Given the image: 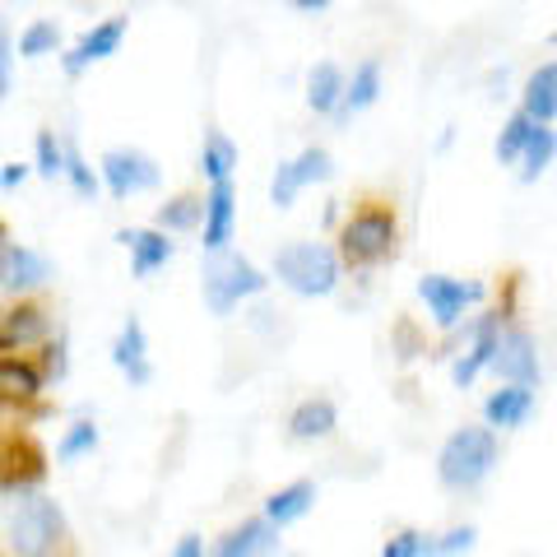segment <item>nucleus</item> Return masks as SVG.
<instances>
[{
    "instance_id": "f257e3e1",
    "label": "nucleus",
    "mask_w": 557,
    "mask_h": 557,
    "mask_svg": "<svg viewBox=\"0 0 557 557\" xmlns=\"http://www.w3.org/2000/svg\"><path fill=\"white\" fill-rule=\"evenodd\" d=\"M335 251H339V265L354 270V274H368L391 265L399 256V209L391 196H358L348 219L339 223V237H335Z\"/></svg>"
},
{
    "instance_id": "1a4fd4ad",
    "label": "nucleus",
    "mask_w": 557,
    "mask_h": 557,
    "mask_svg": "<svg viewBox=\"0 0 557 557\" xmlns=\"http://www.w3.org/2000/svg\"><path fill=\"white\" fill-rule=\"evenodd\" d=\"M98 182L108 186L116 200H131V196H145V190L159 186L163 172L149 153H139V149H108L102 163H98Z\"/></svg>"
},
{
    "instance_id": "4c0bfd02",
    "label": "nucleus",
    "mask_w": 557,
    "mask_h": 557,
    "mask_svg": "<svg viewBox=\"0 0 557 557\" xmlns=\"http://www.w3.org/2000/svg\"><path fill=\"white\" fill-rule=\"evenodd\" d=\"M33 358H38V368L47 372V381H61V376H65V339H61V335L47 339Z\"/></svg>"
},
{
    "instance_id": "37998d69",
    "label": "nucleus",
    "mask_w": 557,
    "mask_h": 557,
    "mask_svg": "<svg viewBox=\"0 0 557 557\" xmlns=\"http://www.w3.org/2000/svg\"><path fill=\"white\" fill-rule=\"evenodd\" d=\"M0 237H5V223H0Z\"/></svg>"
},
{
    "instance_id": "f8f14e48",
    "label": "nucleus",
    "mask_w": 557,
    "mask_h": 557,
    "mask_svg": "<svg viewBox=\"0 0 557 557\" xmlns=\"http://www.w3.org/2000/svg\"><path fill=\"white\" fill-rule=\"evenodd\" d=\"M47 372L33 354H0V409H38Z\"/></svg>"
},
{
    "instance_id": "c9c22d12",
    "label": "nucleus",
    "mask_w": 557,
    "mask_h": 557,
    "mask_svg": "<svg viewBox=\"0 0 557 557\" xmlns=\"http://www.w3.org/2000/svg\"><path fill=\"white\" fill-rule=\"evenodd\" d=\"M474 539H479L474 525H456L446 534H432V557H460V553L474 548Z\"/></svg>"
},
{
    "instance_id": "bb28decb",
    "label": "nucleus",
    "mask_w": 557,
    "mask_h": 557,
    "mask_svg": "<svg viewBox=\"0 0 557 557\" xmlns=\"http://www.w3.org/2000/svg\"><path fill=\"white\" fill-rule=\"evenodd\" d=\"M557 159V131L553 126H534L525 153H520V182H539Z\"/></svg>"
},
{
    "instance_id": "6e6552de",
    "label": "nucleus",
    "mask_w": 557,
    "mask_h": 557,
    "mask_svg": "<svg viewBox=\"0 0 557 557\" xmlns=\"http://www.w3.org/2000/svg\"><path fill=\"white\" fill-rule=\"evenodd\" d=\"M516 321V307L511 302H502L493 311H483V317L469 325V344H465V354L456 358V368H450V381L465 391V386H474V381L483 372H493V358H497V339H502V325Z\"/></svg>"
},
{
    "instance_id": "58836bf2",
    "label": "nucleus",
    "mask_w": 557,
    "mask_h": 557,
    "mask_svg": "<svg viewBox=\"0 0 557 557\" xmlns=\"http://www.w3.org/2000/svg\"><path fill=\"white\" fill-rule=\"evenodd\" d=\"M24 182H28V163H5V168H0V190H14Z\"/></svg>"
},
{
    "instance_id": "4be33fe9",
    "label": "nucleus",
    "mask_w": 557,
    "mask_h": 557,
    "mask_svg": "<svg viewBox=\"0 0 557 557\" xmlns=\"http://www.w3.org/2000/svg\"><path fill=\"white\" fill-rule=\"evenodd\" d=\"M317 507V483L311 479H293L288 487H278V493H270L265 497V516L270 525H278V530H288V525H298V520Z\"/></svg>"
},
{
    "instance_id": "f03ea898",
    "label": "nucleus",
    "mask_w": 557,
    "mask_h": 557,
    "mask_svg": "<svg viewBox=\"0 0 557 557\" xmlns=\"http://www.w3.org/2000/svg\"><path fill=\"white\" fill-rule=\"evenodd\" d=\"M497 456H502V442L487 423L456 428L437 450V479L450 493H469V487H479L497 469Z\"/></svg>"
},
{
    "instance_id": "20e7f679",
    "label": "nucleus",
    "mask_w": 557,
    "mask_h": 557,
    "mask_svg": "<svg viewBox=\"0 0 557 557\" xmlns=\"http://www.w3.org/2000/svg\"><path fill=\"white\" fill-rule=\"evenodd\" d=\"M339 251L325 242H288L274 251V278L298 298H330L339 288Z\"/></svg>"
},
{
    "instance_id": "a211bd4d",
    "label": "nucleus",
    "mask_w": 557,
    "mask_h": 557,
    "mask_svg": "<svg viewBox=\"0 0 557 557\" xmlns=\"http://www.w3.org/2000/svg\"><path fill=\"white\" fill-rule=\"evenodd\" d=\"M534 413V386H516V381H502V391H493L483 399V423L487 428H502V432H516L525 428Z\"/></svg>"
},
{
    "instance_id": "6ab92c4d",
    "label": "nucleus",
    "mask_w": 557,
    "mask_h": 557,
    "mask_svg": "<svg viewBox=\"0 0 557 557\" xmlns=\"http://www.w3.org/2000/svg\"><path fill=\"white\" fill-rule=\"evenodd\" d=\"M274 553H278V525H270L265 516H247L214 548V557H274Z\"/></svg>"
},
{
    "instance_id": "ddd939ff",
    "label": "nucleus",
    "mask_w": 557,
    "mask_h": 557,
    "mask_svg": "<svg viewBox=\"0 0 557 557\" xmlns=\"http://www.w3.org/2000/svg\"><path fill=\"white\" fill-rule=\"evenodd\" d=\"M493 372L502 381H516V386H534V381H539V344H534V335L520 321L502 325Z\"/></svg>"
},
{
    "instance_id": "473e14b6",
    "label": "nucleus",
    "mask_w": 557,
    "mask_h": 557,
    "mask_svg": "<svg viewBox=\"0 0 557 557\" xmlns=\"http://www.w3.org/2000/svg\"><path fill=\"white\" fill-rule=\"evenodd\" d=\"M293 168H298V182H302V186H317V182H330V172H335V159H330V149L307 145L298 159H293Z\"/></svg>"
},
{
    "instance_id": "f704fd0d",
    "label": "nucleus",
    "mask_w": 557,
    "mask_h": 557,
    "mask_svg": "<svg viewBox=\"0 0 557 557\" xmlns=\"http://www.w3.org/2000/svg\"><path fill=\"white\" fill-rule=\"evenodd\" d=\"M381 557H432V534H423V530H399V534L386 539Z\"/></svg>"
},
{
    "instance_id": "e433bc0d",
    "label": "nucleus",
    "mask_w": 557,
    "mask_h": 557,
    "mask_svg": "<svg viewBox=\"0 0 557 557\" xmlns=\"http://www.w3.org/2000/svg\"><path fill=\"white\" fill-rule=\"evenodd\" d=\"M14 61H20V38H14L10 24L0 20V98H10V84H14Z\"/></svg>"
},
{
    "instance_id": "a878e982",
    "label": "nucleus",
    "mask_w": 557,
    "mask_h": 557,
    "mask_svg": "<svg viewBox=\"0 0 557 557\" xmlns=\"http://www.w3.org/2000/svg\"><path fill=\"white\" fill-rule=\"evenodd\" d=\"M233 168H237V145L223 131H205V145H200V172L205 182H233Z\"/></svg>"
},
{
    "instance_id": "c756f323",
    "label": "nucleus",
    "mask_w": 557,
    "mask_h": 557,
    "mask_svg": "<svg viewBox=\"0 0 557 557\" xmlns=\"http://www.w3.org/2000/svg\"><path fill=\"white\" fill-rule=\"evenodd\" d=\"M57 47H61V28H57V20H33V24L20 33V57H24V61L51 57Z\"/></svg>"
},
{
    "instance_id": "dca6fc26",
    "label": "nucleus",
    "mask_w": 557,
    "mask_h": 557,
    "mask_svg": "<svg viewBox=\"0 0 557 557\" xmlns=\"http://www.w3.org/2000/svg\"><path fill=\"white\" fill-rule=\"evenodd\" d=\"M112 362H116V372L126 376L131 386H149L153 362H149V335H145V325H139V317L121 321L116 339H112Z\"/></svg>"
},
{
    "instance_id": "7ed1b4c3",
    "label": "nucleus",
    "mask_w": 557,
    "mask_h": 557,
    "mask_svg": "<svg viewBox=\"0 0 557 557\" xmlns=\"http://www.w3.org/2000/svg\"><path fill=\"white\" fill-rule=\"evenodd\" d=\"M10 548L14 557H61L70 548L65 511L47 493H24L20 507L10 511Z\"/></svg>"
},
{
    "instance_id": "0eeeda50",
    "label": "nucleus",
    "mask_w": 557,
    "mask_h": 557,
    "mask_svg": "<svg viewBox=\"0 0 557 557\" xmlns=\"http://www.w3.org/2000/svg\"><path fill=\"white\" fill-rule=\"evenodd\" d=\"M51 339V302L47 298H10L0 302V354H33Z\"/></svg>"
},
{
    "instance_id": "5701e85b",
    "label": "nucleus",
    "mask_w": 557,
    "mask_h": 557,
    "mask_svg": "<svg viewBox=\"0 0 557 557\" xmlns=\"http://www.w3.org/2000/svg\"><path fill=\"white\" fill-rule=\"evenodd\" d=\"M344 84H348V75L335 61L311 65V75H307V108L317 116H335L344 108Z\"/></svg>"
},
{
    "instance_id": "9b49d317",
    "label": "nucleus",
    "mask_w": 557,
    "mask_h": 557,
    "mask_svg": "<svg viewBox=\"0 0 557 557\" xmlns=\"http://www.w3.org/2000/svg\"><path fill=\"white\" fill-rule=\"evenodd\" d=\"M47 278H51V260L42 251L0 237V288H5L10 298H33V293L47 288Z\"/></svg>"
},
{
    "instance_id": "72a5a7b5",
    "label": "nucleus",
    "mask_w": 557,
    "mask_h": 557,
    "mask_svg": "<svg viewBox=\"0 0 557 557\" xmlns=\"http://www.w3.org/2000/svg\"><path fill=\"white\" fill-rule=\"evenodd\" d=\"M302 182H298V168H293V159H284V163H278L274 168V177H270V205L274 209H288L293 200H298L302 196Z\"/></svg>"
},
{
    "instance_id": "79ce46f5",
    "label": "nucleus",
    "mask_w": 557,
    "mask_h": 557,
    "mask_svg": "<svg viewBox=\"0 0 557 557\" xmlns=\"http://www.w3.org/2000/svg\"><path fill=\"white\" fill-rule=\"evenodd\" d=\"M61 557H75V553H70V548H65V553H61Z\"/></svg>"
},
{
    "instance_id": "423d86ee",
    "label": "nucleus",
    "mask_w": 557,
    "mask_h": 557,
    "mask_svg": "<svg viewBox=\"0 0 557 557\" xmlns=\"http://www.w3.org/2000/svg\"><path fill=\"white\" fill-rule=\"evenodd\" d=\"M51 456L47 446L33 437L28 428H5L0 432V497H24L38 493L47 483Z\"/></svg>"
},
{
    "instance_id": "39448f33",
    "label": "nucleus",
    "mask_w": 557,
    "mask_h": 557,
    "mask_svg": "<svg viewBox=\"0 0 557 557\" xmlns=\"http://www.w3.org/2000/svg\"><path fill=\"white\" fill-rule=\"evenodd\" d=\"M205 307L214 311V317H233V311L247 302V298H260V293L270 288V278L260 274L247 256H209L205 265Z\"/></svg>"
},
{
    "instance_id": "ea45409f",
    "label": "nucleus",
    "mask_w": 557,
    "mask_h": 557,
    "mask_svg": "<svg viewBox=\"0 0 557 557\" xmlns=\"http://www.w3.org/2000/svg\"><path fill=\"white\" fill-rule=\"evenodd\" d=\"M172 557H209V553H205V539H200V534H182L177 548H172Z\"/></svg>"
},
{
    "instance_id": "c03bdc74",
    "label": "nucleus",
    "mask_w": 557,
    "mask_h": 557,
    "mask_svg": "<svg viewBox=\"0 0 557 557\" xmlns=\"http://www.w3.org/2000/svg\"><path fill=\"white\" fill-rule=\"evenodd\" d=\"M553 47H557V33H553Z\"/></svg>"
},
{
    "instance_id": "7c9ffc66",
    "label": "nucleus",
    "mask_w": 557,
    "mask_h": 557,
    "mask_svg": "<svg viewBox=\"0 0 557 557\" xmlns=\"http://www.w3.org/2000/svg\"><path fill=\"white\" fill-rule=\"evenodd\" d=\"M65 182H70V190H75L79 200H94L98 196V177H94V168L84 163V153H79V145L75 139H65Z\"/></svg>"
},
{
    "instance_id": "393cba45",
    "label": "nucleus",
    "mask_w": 557,
    "mask_h": 557,
    "mask_svg": "<svg viewBox=\"0 0 557 557\" xmlns=\"http://www.w3.org/2000/svg\"><path fill=\"white\" fill-rule=\"evenodd\" d=\"M381 61L376 57H368V61H358L354 65V75H348V84H344V116H358V112H368L372 102L381 98Z\"/></svg>"
},
{
    "instance_id": "aec40b11",
    "label": "nucleus",
    "mask_w": 557,
    "mask_h": 557,
    "mask_svg": "<svg viewBox=\"0 0 557 557\" xmlns=\"http://www.w3.org/2000/svg\"><path fill=\"white\" fill-rule=\"evenodd\" d=\"M335 428H339V409H335V399H325V395H307V399H298V409L288 413L293 442H325Z\"/></svg>"
},
{
    "instance_id": "c85d7f7f",
    "label": "nucleus",
    "mask_w": 557,
    "mask_h": 557,
    "mask_svg": "<svg viewBox=\"0 0 557 557\" xmlns=\"http://www.w3.org/2000/svg\"><path fill=\"white\" fill-rule=\"evenodd\" d=\"M539 121H530L525 112H511L507 121H502V135H497V163H520V153H525L530 135H534Z\"/></svg>"
},
{
    "instance_id": "a19ab883",
    "label": "nucleus",
    "mask_w": 557,
    "mask_h": 557,
    "mask_svg": "<svg viewBox=\"0 0 557 557\" xmlns=\"http://www.w3.org/2000/svg\"><path fill=\"white\" fill-rule=\"evenodd\" d=\"M288 5H293V10H302V14H321L330 0H288Z\"/></svg>"
},
{
    "instance_id": "cd10ccee",
    "label": "nucleus",
    "mask_w": 557,
    "mask_h": 557,
    "mask_svg": "<svg viewBox=\"0 0 557 557\" xmlns=\"http://www.w3.org/2000/svg\"><path fill=\"white\" fill-rule=\"evenodd\" d=\"M33 172L47 182L65 177V139L57 131H38L33 135Z\"/></svg>"
},
{
    "instance_id": "f3484780",
    "label": "nucleus",
    "mask_w": 557,
    "mask_h": 557,
    "mask_svg": "<svg viewBox=\"0 0 557 557\" xmlns=\"http://www.w3.org/2000/svg\"><path fill=\"white\" fill-rule=\"evenodd\" d=\"M116 242L131 251L135 278L159 274L172 260V251H177V242H172V233H163V228H126V233H116Z\"/></svg>"
},
{
    "instance_id": "9d476101",
    "label": "nucleus",
    "mask_w": 557,
    "mask_h": 557,
    "mask_svg": "<svg viewBox=\"0 0 557 557\" xmlns=\"http://www.w3.org/2000/svg\"><path fill=\"white\" fill-rule=\"evenodd\" d=\"M483 284H465V278H450V274H423L418 278V298L428 302L432 321H437L442 330H456L465 321V311L483 302Z\"/></svg>"
},
{
    "instance_id": "2eb2a0df",
    "label": "nucleus",
    "mask_w": 557,
    "mask_h": 557,
    "mask_svg": "<svg viewBox=\"0 0 557 557\" xmlns=\"http://www.w3.org/2000/svg\"><path fill=\"white\" fill-rule=\"evenodd\" d=\"M237 233V190L233 182H214L205 190V223H200V247L205 256H223Z\"/></svg>"
},
{
    "instance_id": "2f4dec72",
    "label": "nucleus",
    "mask_w": 557,
    "mask_h": 557,
    "mask_svg": "<svg viewBox=\"0 0 557 557\" xmlns=\"http://www.w3.org/2000/svg\"><path fill=\"white\" fill-rule=\"evenodd\" d=\"M89 450H98V428H94V418H79V423L65 428V437H61V446H57V460L70 465V460L89 456Z\"/></svg>"
},
{
    "instance_id": "4468645a",
    "label": "nucleus",
    "mask_w": 557,
    "mask_h": 557,
    "mask_svg": "<svg viewBox=\"0 0 557 557\" xmlns=\"http://www.w3.org/2000/svg\"><path fill=\"white\" fill-rule=\"evenodd\" d=\"M121 38H126V20H121V14H112V20H98L94 28H84V33H79V42L61 57V70H65L70 79H79L89 65L116 57Z\"/></svg>"
},
{
    "instance_id": "412c9836",
    "label": "nucleus",
    "mask_w": 557,
    "mask_h": 557,
    "mask_svg": "<svg viewBox=\"0 0 557 557\" xmlns=\"http://www.w3.org/2000/svg\"><path fill=\"white\" fill-rule=\"evenodd\" d=\"M520 112L539 126H553L557 121V61H544L530 70L525 89H520Z\"/></svg>"
},
{
    "instance_id": "b1692460",
    "label": "nucleus",
    "mask_w": 557,
    "mask_h": 557,
    "mask_svg": "<svg viewBox=\"0 0 557 557\" xmlns=\"http://www.w3.org/2000/svg\"><path fill=\"white\" fill-rule=\"evenodd\" d=\"M200 223H205V190H177L172 200L159 205L153 228H163V233H196Z\"/></svg>"
}]
</instances>
